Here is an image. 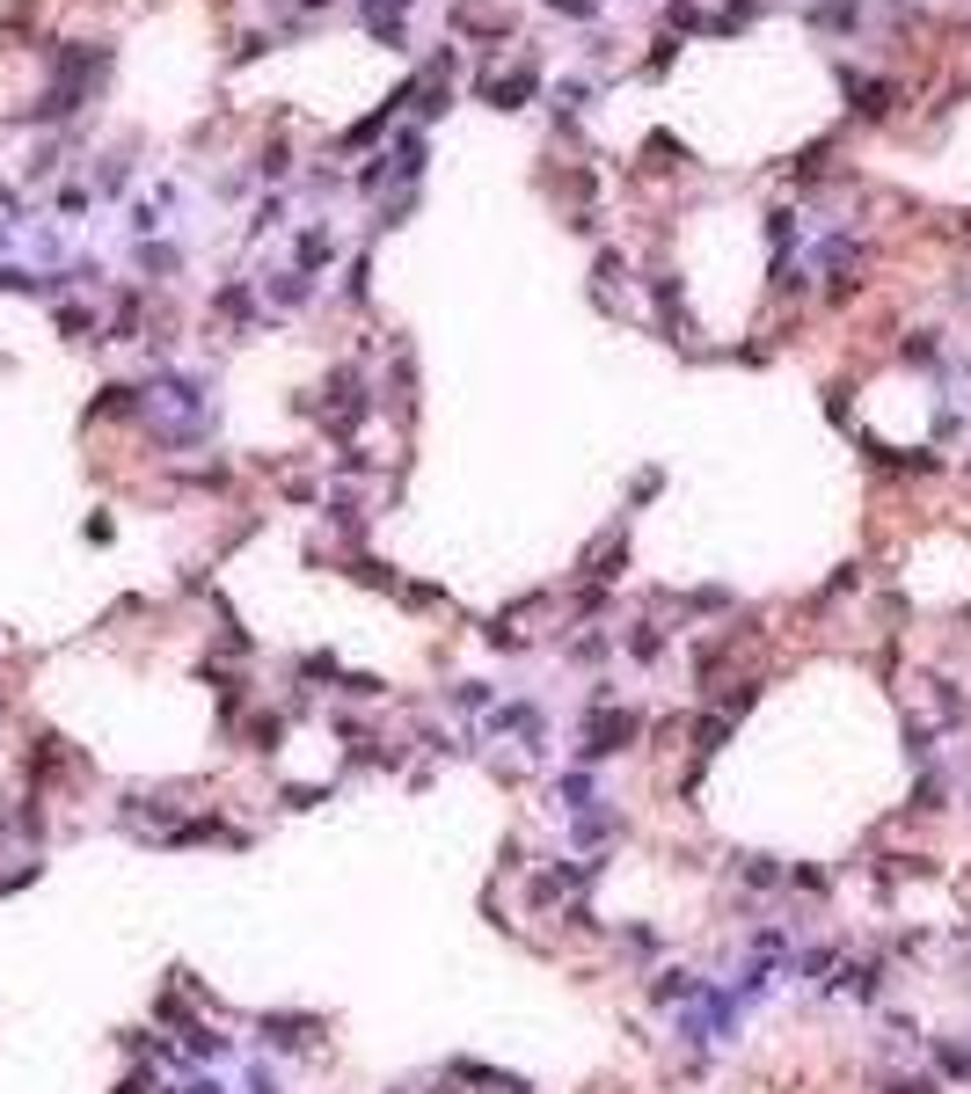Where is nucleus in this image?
Returning a JSON list of instances; mask_svg holds the SVG:
<instances>
[{"label":"nucleus","instance_id":"f257e3e1","mask_svg":"<svg viewBox=\"0 0 971 1094\" xmlns=\"http://www.w3.org/2000/svg\"><path fill=\"white\" fill-rule=\"evenodd\" d=\"M643 745V715L636 708H584V737H578V752H570V766H606V759H621V752H636Z\"/></svg>","mask_w":971,"mask_h":1094},{"label":"nucleus","instance_id":"f03ea898","mask_svg":"<svg viewBox=\"0 0 971 1094\" xmlns=\"http://www.w3.org/2000/svg\"><path fill=\"white\" fill-rule=\"evenodd\" d=\"M476 737H504V745H519L527 759H548V715H541V701H527V694L497 701V708L476 723Z\"/></svg>","mask_w":971,"mask_h":1094},{"label":"nucleus","instance_id":"7ed1b4c3","mask_svg":"<svg viewBox=\"0 0 971 1094\" xmlns=\"http://www.w3.org/2000/svg\"><path fill=\"white\" fill-rule=\"evenodd\" d=\"M321 1036H329L321 1014H256V1043L278 1051V1059H300V1051H315Z\"/></svg>","mask_w":971,"mask_h":1094},{"label":"nucleus","instance_id":"20e7f679","mask_svg":"<svg viewBox=\"0 0 971 1094\" xmlns=\"http://www.w3.org/2000/svg\"><path fill=\"white\" fill-rule=\"evenodd\" d=\"M883 978H891V971H883L877 955H840L826 985L840 992V1000H855V1008H877V1000H883Z\"/></svg>","mask_w":971,"mask_h":1094},{"label":"nucleus","instance_id":"39448f33","mask_svg":"<svg viewBox=\"0 0 971 1094\" xmlns=\"http://www.w3.org/2000/svg\"><path fill=\"white\" fill-rule=\"evenodd\" d=\"M563 839H570V847H584V853H600V847H614V839H628V817H621L614 802H592V810L563 817Z\"/></svg>","mask_w":971,"mask_h":1094},{"label":"nucleus","instance_id":"423d86ee","mask_svg":"<svg viewBox=\"0 0 971 1094\" xmlns=\"http://www.w3.org/2000/svg\"><path fill=\"white\" fill-rule=\"evenodd\" d=\"M161 847L168 853H183V847H248V832H234L219 810H191L176 832H161Z\"/></svg>","mask_w":971,"mask_h":1094},{"label":"nucleus","instance_id":"0eeeda50","mask_svg":"<svg viewBox=\"0 0 971 1094\" xmlns=\"http://www.w3.org/2000/svg\"><path fill=\"white\" fill-rule=\"evenodd\" d=\"M541 796H548V817H555V825H563V817H578V810H592V802H606L600 781H592L584 766H570V774H548Z\"/></svg>","mask_w":971,"mask_h":1094},{"label":"nucleus","instance_id":"6e6552de","mask_svg":"<svg viewBox=\"0 0 971 1094\" xmlns=\"http://www.w3.org/2000/svg\"><path fill=\"white\" fill-rule=\"evenodd\" d=\"M702 992H708V978L702 971H687V963H672V971H657L651 978V1008H694V1000H702Z\"/></svg>","mask_w":971,"mask_h":1094},{"label":"nucleus","instance_id":"1a4fd4ad","mask_svg":"<svg viewBox=\"0 0 971 1094\" xmlns=\"http://www.w3.org/2000/svg\"><path fill=\"white\" fill-rule=\"evenodd\" d=\"M183 1065H213V1073L234 1065V1036H219L213 1022H191L183 1029Z\"/></svg>","mask_w":971,"mask_h":1094},{"label":"nucleus","instance_id":"9d476101","mask_svg":"<svg viewBox=\"0 0 971 1094\" xmlns=\"http://www.w3.org/2000/svg\"><path fill=\"white\" fill-rule=\"evenodd\" d=\"M621 650H628V664H665V650H672V635H665V621H628L621 627Z\"/></svg>","mask_w":971,"mask_h":1094},{"label":"nucleus","instance_id":"9b49d317","mask_svg":"<svg viewBox=\"0 0 971 1094\" xmlns=\"http://www.w3.org/2000/svg\"><path fill=\"white\" fill-rule=\"evenodd\" d=\"M446 1080H460V1087H482V1094H533L519 1073H497V1065H476V1059H453V1065H446Z\"/></svg>","mask_w":971,"mask_h":1094},{"label":"nucleus","instance_id":"f8f14e48","mask_svg":"<svg viewBox=\"0 0 971 1094\" xmlns=\"http://www.w3.org/2000/svg\"><path fill=\"white\" fill-rule=\"evenodd\" d=\"M329 263H336V234H329V226H307L300 242H293V270L315 278V270H329Z\"/></svg>","mask_w":971,"mask_h":1094},{"label":"nucleus","instance_id":"ddd939ff","mask_svg":"<svg viewBox=\"0 0 971 1094\" xmlns=\"http://www.w3.org/2000/svg\"><path fill=\"white\" fill-rule=\"evenodd\" d=\"M285 729H293V723H285V708H256L242 737H248V752H256V759H270V752H285Z\"/></svg>","mask_w":971,"mask_h":1094},{"label":"nucleus","instance_id":"4468645a","mask_svg":"<svg viewBox=\"0 0 971 1094\" xmlns=\"http://www.w3.org/2000/svg\"><path fill=\"white\" fill-rule=\"evenodd\" d=\"M928 1051H936V1080H942V1087H964V1080H971V1043L928 1036Z\"/></svg>","mask_w":971,"mask_h":1094},{"label":"nucleus","instance_id":"2eb2a0df","mask_svg":"<svg viewBox=\"0 0 971 1094\" xmlns=\"http://www.w3.org/2000/svg\"><path fill=\"white\" fill-rule=\"evenodd\" d=\"M497 701H504V694H497L490 678H460V686H446V708H453V715H476V723L497 708Z\"/></svg>","mask_w":971,"mask_h":1094},{"label":"nucleus","instance_id":"dca6fc26","mask_svg":"<svg viewBox=\"0 0 971 1094\" xmlns=\"http://www.w3.org/2000/svg\"><path fill=\"white\" fill-rule=\"evenodd\" d=\"M928 694H936V723H942V729H964V723H971V701H964V686H957V678H928Z\"/></svg>","mask_w":971,"mask_h":1094},{"label":"nucleus","instance_id":"f3484780","mask_svg":"<svg viewBox=\"0 0 971 1094\" xmlns=\"http://www.w3.org/2000/svg\"><path fill=\"white\" fill-rule=\"evenodd\" d=\"M321 519H329V525H336L344 540H358V533H366V504H358L351 489H336V497H321Z\"/></svg>","mask_w":971,"mask_h":1094},{"label":"nucleus","instance_id":"a211bd4d","mask_svg":"<svg viewBox=\"0 0 971 1094\" xmlns=\"http://www.w3.org/2000/svg\"><path fill=\"white\" fill-rule=\"evenodd\" d=\"M738 883L745 890H781V883H789V869H781L775 853H738Z\"/></svg>","mask_w":971,"mask_h":1094},{"label":"nucleus","instance_id":"6ab92c4d","mask_svg":"<svg viewBox=\"0 0 971 1094\" xmlns=\"http://www.w3.org/2000/svg\"><path fill=\"white\" fill-rule=\"evenodd\" d=\"M614 650H621V635H614V627H592V635H570V643H563V657H570V664H606Z\"/></svg>","mask_w":971,"mask_h":1094},{"label":"nucleus","instance_id":"aec40b11","mask_svg":"<svg viewBox=\"0 0 971 1094\" xmlns=\"http://www.w3.org/2000/svg\"><path fill=\"white\" fill-rule=\"evenodd\" d=\"M584 570L600 576V584H614V576H621V570H628V540H621V533H606V540H600V548H592V555H584Z\"/></svg>","mask_w":971,"mask_h":1094},{"label":"nucleus","instance_id":"412c9836","mask_svg":"<svg viewBox=\"0 0 971 1094\" xmlns=\"http://www.w3.org/2000/svg\"><path fill=\"white\" fill-rule=\"evenodd\" d=\"M533 88V67H512V73H490V81H482V95H490L497 110H519V95H527Z\"/></svg>","mask_w":971,"mask_h":1094},{"label":"nucleus","instance_id":"4be33fe9","mask_svg":"<svg viewBox=\"0 0 971 1094\" xmlns=\"http://www.w3.org/2000/svg\"><path fill=\"white\" fill-rule=\"evenodd\" d=\"M759 701V678H730V686H716V694H708V708L716 715H730V723H738L745 708H753Z\"/></svg>","mask_w":971,"mask_h":1094},{"label":"nucleus","instance_id":"5701e85b","mask_svg":"<svg viewBox=\"0 0 971 1094\" xmlns=\"http://www.w3.org/2000/svg\"><path fill=\"white\" fill-rule=\"evenodd\" d=\"M906 759H913L920 774L936 766V723H928V715H906Z\"/></svg>","mask_w":971,"mask_h":1094},{"label":"nucleus","instance_id":"b1692460","mask_svg":"<svg viewBox=\"0 0 971 1094\" xmlns=\"http://www.w3.org/2000/svg\"><path fill=\"white\" fill-rule=\"evenodd\" d=\"M724 737H730V715H694V759H716V752H724Z\"/></svg>","mask_w":971,"mask_h":1094},{"label":"nucleus","instance_id":"393cba45","mask_svg":"<svg viewBox=\"0 0 971 1094\" xmlns=\"http://www.w3.org/2000/svg\"><path fill=\"white\" fill-rule=\"evenodd\" d=\"M942 796H950V788H942V774L928 766V774L913 781V802H906V817H936V810H942Z\"/></svg>","mask_w":971,"mask_h":1094},{"label":"nucleus","instance_id":"a878e982","mask_svg":"<svg viewBox=\"0 0 971 1094\" xmlns=\"http://www.w3.org/2000/svg\"><path fill=\"white\" fill-rule=\"evenodd\" d=\"M264 293H278V307H307V299H315V278H300V270H278V278H264Z\"/></svg>","mask_w":971,"mask_h":1094},{"label":"nucleus","instance_id":"bb28decb","mask_svg":"<svg viewBox=\"0 0 971 1094\" xmlns=\"http://www.w3.org/2000/svg\"><path fill=\"white\" fill-rule=\"evenodd\" d=\"M336 694H344V701H388V678H380V672H344V678H336Z\"/></svg>","mask_w":971,"mask_h":1094},{"label":"nucleus","instance_id":"cd10ccee","mask_svg":"<svg viewBox=\"0 0 971 1094\" xmlns=\"http://www.w3.org/2000/svg\"><path fill=\"white\" fill-rule=\"evenodd\" d=\"M321 678H329V686L344 678V664H336V650H307V657H300V686H321Z\"/></svg>","mask_w":971,"mask_h":1094},{"label":"nucleus","instance_id":"c85d7f7f","mask_svg":"<svg viewBox=\"0 0 971 1094\" xmlns=\"http://www.w3.org/2000/svg\"><path fill=\"white\" fill-rule=\"evenodd\" d=\"M351 576H358V584H372V591H402V576H395L388 562H372V555H351Z\"/></svg>","mask_w":971,"mask_h":1094},{"label":"nucleus","instance_id":"c756f323","mask_svg":"<svg viewBox=\"0 0 971 1094\" xmlns=\"http://www.w3.org/2000/svg\"><path fill=\"white\" fill-rule=\"evenodd\" d=\"M899 358H906V365H936V358H942V336H936V329H913V336L899 344Z\"/></svg>","mask_w":971,"mask_h":1094},{"label":"nucleus","instance_id":"7c9ffc66","mask_svg":"<svg viewBox=\"0 0 971 1094\" xmlns=\"http://www.w3.org/2000/svg\"><path fill=\"white\" fill-rule=\"evenodd\" d=\"M329 729L344 737V745H372V723H366V715H351V708H329Z\"/></svg>","mask_w":971,"mask_h":1094},{"label":"nucleus","instance_id":"2f4dec72","mask_svg":"<svg viewBox=\"0 0 971 1094\" xmlns=\"http://www.w3.org/2000/svg\"><path fill=\"white\" fill-rule=\"evenodd\" d=\"M781 890H804V898H826V890H832V876H826V869H811V861H796V869H789V883H781Z\"/></svg>","mask_w":971,"mask_h":1094},{"label":"nucleus","instance_id":"473e14b6","mask_svg":"<svg viewBox=\"0 0 971 1094\" xmlns=\"http://www.w3.org/2000/svg\"><path fill=\"white\" fill-rule=\"evenodd\" d=\"M621 949H628V955H636V963H643V955H657V949H665V934H657V927H621Z\"/></svg>","mask_w":971,"mask_h":1094},{"label":"nucleus","instance_id":"72a5a7b5","mask_svg":"<svg viewBox=\"0 0 971 1094\" xmlns=\"http://www.w3.org/2000/svg\"><path fill=\"white\" fill-rule=\"evenodd\" d=\"M883 1094H942L936 1073H883Z\"/></svg>","mask_w":971,"mask_h":1094},{"label":"nucleus","instance_id":"f704fd0d","mask_svg":"<svg viewBox=\"0 0 971 1094\" xmlns=\"http://www.w3.org/2000/svg\"><path fill=\"white\" fill-rule=\"evenodd\" d=\"M315 802H336V788H321V781H293L285 788V810H315Z\"/></svg>","mask_w":971,"mask_h":1094},{"label":"nucleus","instance_id":"c9c22d12","mask_svg":"<svg viewBox=\"0 0 971 1094\" xmlns=\"http://www.w3.org/2000/svg\"><path fill=\"white\" fill-rule=\"evenodd\" d=\"M818 30H855V22H862V8H855V0H832V8H818Z\"/></svg>","mask_w":971,"mask_h":1094},{"label":"nucleus","instance_id":"e433bc0d","mask_svg":"<svg viewBox=\"0 0 971 1094\" xmlns=\"http://www.w3.org/2000/svg\"><path fill=\"white\" fill-rule=\"evenodd\" d=\"M168 1094H227V1080L205 1073V1065H191V1073H183V1087H168Z\"/></svg>","mask_w":971,"mask_h":1094},{"label":"nucleus","instance_id":"4c0bfd02","mask_svg":"<svg viewBox=\"0 0 971 1094\" xmlns=\"http://www.w3.org/2000/svg\"><path fill=\"white\" fill-rule=\"evenodd\" d=\"M563 927H570V934H600V912H592L584 898H570L563 904Z\"/></svg>","mask_w":971,"mask_h":1094},{"label":"nucleus","instance_id":"58836bf2","mask_svg":"<svg viewBox=\"0 0 971 1094\" xmlns=\"http://www.w3.org/2000/svg\"><path fill=\"white\" fill-rule=\"evenodd\" d=\"M402 606H453V599H446V584H402Z\"/></svg>","mask_w":971,"mask_h":1094},{"label":"nucleus","instance_id":"ea45409f","mask_svg":"<svg viewBox=\"0 0 971 1094\" xmlns=\"http://www.w3.org/2000/svg\"><path fill=\"white\" fill-rule=\"evenodd\" d=\"M928 941H936V934H928V927H906V934H891V955H920V949H928Z\"/></svg>","mask_w":971,"mask_h":1094},{"label":"nucleus","instance_id":"a19ab883","mask_svg":"<svg viewBox=\"0 0 971 1094\" xmlns=\"http://www.w3.org/2000/svg\"><path fill=\"white\" fill-rule=\"evenodd\" d=\"M242 1094H285V1080L270 1073V1065H248V1087Z\"/></svg>","mask_w":971,"mask_h":1094},{"label":"nucleus","instance_id":"79ce46f5","mask_svg":"<svg viewBox=\"0 0 971 1094\" xmlns=\"http://www.w3.org/2000/svg\"><path fill=\"white\" fill-rule=\"evenodd\" d=\"M657 489H665V474H657V468H643V474H636V504H651Z\"/></svg>","mask_w":971,"mask_h":1094},{"label":"nucleus","instance_id":"37998d69","mask_svg":"<svg viewBox=\"0 0 971 1094\" xmlns=\"http://www.w3.org/2000/svg\"><path fill=\"white\" fill-rule=\"evenodd\" d=\"M548 8H555V16H592L600 0H548Z\"/></svg>","mask_w":971,"mask_h":1094},{"label":"nucleus","instance_id":"c03bdc74","mask_svg":"<svg viewBox=\"0 0 971 1094\" xmlns=\"http://www.w3.org/2000/svg\"><path fill=\"white\" fill-rule=\"evenodd\" d=\"M425 1094H460V1080H446V1073H439V1087H425Z\"/></svg>","mask_w":971,"mask_h":1094},{"label":"nucleus","instance_id":"a18cd8bd","mask_svg":"<svg viewBox=\"0 0 971 1094\" xmlns=\"http://www.w3.org/2000/svg\"><path fill=\"white\" fill-rule=\"evenodd\" d=\"M957 621H964V635H971V606H964V613H957Z\"/></svg>","mask_w":971,"mask_h":1094},{"label":"nucleus","instance_id":"49530a36","mask_svg":"<svg viewBox=\"0 0 971 1094\" xmlns=\"http://www.w3.org/2000/svg\"><path fill=\"white\" fill-rule=\"evenodd\" d=\"M388 1094H417V1087H388Z\"/></svg>","mask_w":971,"mask_h":1094}]
</instances>
